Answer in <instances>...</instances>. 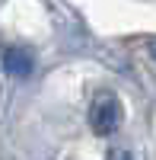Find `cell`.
I'll use <instances>...</instances> for the list:
<instances>
[{"instance_id": "obj_1", "label": "cell", "mask_w": 156, "mask_h": 160, "mask_svg": "<svg viewBox=\"0 0 156 160\" xmlns=\"http://www.w3.org/2000/svg\"><path fill=\"white\" fill-rule=\"evenodd\" d=\"M89 122H93L96 135H112L121 122V109H118V99L112 93H102V96L93 102V112H89Z\"/></svg>"}, {"instance_id": "obj_3", "label": "cell", "mask_w": 156, "mask_h": 160, "mask_svg": "<svg viewBox=\"0 0 156 160\" xmlns=\"http://www.w3.org/2000/svg\"><path fill=\"white\" fill-rule=\"evenodd\" d=\"M150 51H153V58H150V61H153V68H156V38L150 42Z\"/></svg>"}, {"instance_id": "obj_2", "label": "cell", "mask_w": 156, "mask_h": 160, "mask_svg": "<svg viewBox=\"0 0 156 160\" xmlns=\"http://www.w3.org/2000/svg\"><path fill=\"white\" fill-rule=\"evenodd\" d=\"M3 68L13 74V77H25L32 71V58H29V51H22V48H10L7 55H3Z\"/></svg>"}]
</instances>
